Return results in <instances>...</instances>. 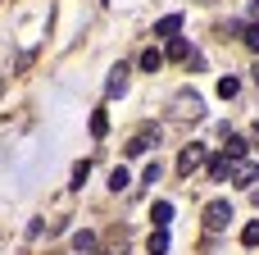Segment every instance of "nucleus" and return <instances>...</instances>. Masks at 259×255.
Here are the masks:
<instances>
[{
    "label": "nucleus",
    "instance_id": "1",
    "mask_svg": "<svg viewBox=\"0 0 259 255\" xmlns=\"http://www.w3.org/2000/svg\"><path fill=\"white\" fill-rule=\"evenodd\" d=\"M228 183H237V187H255V183H259V164H255V160H232V164H228Z\"/></svg>",
    "mask_w": 259,
    "mask_h": 255
},
{
    "label": "nucleus",
    "instance_id": "2",
    "mask_svg": "<svg viewBox=\"0 0 259 255\" xmlns=\"http://www.w3.org/2000/svg\"><path fill=\"white\" fill-rule=\"evenodd\" d=\"M228 219H232V205L228 201H209L205 205V233H223Z\"/></svg>",
    "mask_w": 259,
    "mask_h": 255
},
{
    "label": "nucleus",
    "instance_id": "3",
    "mask_svg": "<svg viewBox=\"0 0 259 255\" xmlns=\"http://www.w3.org/2000/svg\"><path fill=\"white\" fill-rule=\"evenodd\" d=\"M196 169H205V146H200V141H191V146L178 155V173H182V178H191Z\"/></svg>",
    "mask_w": 259,
    "mask_h": 255
},
{
    "label": "nucleus",
    "instance_id": "4",
    "mask_svg": "<svg viewBox=\"0 0 259 255\" xmlns=\"http://www.w3.org/2000/svg\"><path fill=\"white\" fill-rule=\"evenodd\" d=\"M150 146H159V128H141V132H132V141L123 146L127 155H146Z\"/></svg>",
    "mask_w": 259,
    "mask_h": 255
},
{
    "label": "nucleus",
    "instance_id": "5",
    "mask_svg": "<svg viewBox=\"0 0 259 255\" xmlns=\"http://www.w3.org/2000/svg\"><path fill=\"white\" fill-rule=\"evenodd\" d=\"M127 91V64H114L109 68V82H105V96L114 100V96H123Z\"/></svg>",
    "mask_w": 259,
    "mask_h": 255
},
{
    "label": "nucleus",
    "instance_id": "6",
    "mask_svg": "<svg viewBox=\"0 0 259 255\" xmlns=\"http://www.w3.org/2000/svg\"><path fill=\"white\" fill-rule=\"evenodd\" d=\"M178 32H182V14H164V18L155 23V37H168V41H173Z\"/></svg>",
    "mask_w": 259,
    "mask_h": 255
},
{
    "label": "nucleus",
    "instance_id": "7",
    "mask_svg": "<svg viewBox=\"0 0 259 255\" xmlns=\"http://www.w3.org/2000/svg\"><path fill=\"white\" fill-rule=\"evenodd\" d=\"M150 219H155V228H168V224H173V205H168V201H155Z\"/></svg>",
    "mask_w": 259,
    "mask_h": 255
},
{
    "label": "nucleus",
    "instance_id": "8",
    "mask_svg": "<svg viewBox=\"0 0 259 255\" xmlns=\"http://www.w3.org/2000/svg\"><path fill=\"white\" fill-rule=\"evenodd\" d=\"M178 114H191V119H196V114H200V96H196V91H191V96L182 91V96H178Z\"/></svg>",
    "mask_w": 259,
    "mask_h": 255
},
{
    "label": "nucleus",
    "instance_id": "9",
    "mask_svg": "<svg viewBox=\"0 0 259 255\" xmlns=\"http://www.w3.org/2000/svg\"><path fill=\"white\" fill-rule=\"evenodd\" d=\"M246 151H250V146H246V137H228V146H223V155H228V160H246Z\"/></svg>",
    "mask_w": 259,
    "mask_h": 255
},
{
    "label": "nucleus",
    "instance_id": "10",
    "mask_svg": "<svg viewBox=\"0 0 259 255\" xmlns=\"http://www.w3.org/2000/svg\"><path fill=\"white\" fill-rule=\"evenodd\" d=\"M73 251L77 255H96V233H77V237H73Z\"/></svg>",
    "mask_w": 259,
    "mask_h": 255
},
{
    "label": "nucleus",
    "instance_id": "11",
    "mask_svg": "<svg viewBox=\"0 0 259 255\" xmlns=\"http://www.w3.org/2000/svg\"><path fill=\"white\" fill-rule=\"evenodd\" d=\"M168 59H196V55H191V46H187L182 37H173V41H168Z\"/></svg>",
    "mask_w": 259,
    "mask_h": 255
},
{
    "label": "nucleus",
    "instance_id": "12",
    "mask_svg": "<svg viewBox=\"0 0 259 255\" xmlns=\"http://www.w3.org/2000/svg\"><path fill=\"white\" fill-rule=\"evenodd\" d=\"M159 64H164V50H155V46H150V50H141V68H146V73H155Z\"/></svg>",
    "mask_w": 259,
    "mask_h": 255
},
{
    "label": "nucleus",
    "instance_id": "13",
    "mask_svg": "<svg viewBox=\"0 0 259 255\" xmlns=\"http://www.w3.org/2000/svg\"><path fill=\"white\" fill-rule=\"evenodd\" d=\"M228 164H232L228 155H219V160H209V178H214V183H228Z\"/></svg>",
    "mask_w": 259,
    "mask_h": 255
},
{
    "label": "nucleus",
    "instance_id": "14",
    "mask_svg": "<svg viewBox=\"0 0 259 255\" xmlns=\"http://www.w3.org/2000/svg\"><path fill=\"white\" fill-rule=\"evenodd\" d=\"M168 251V228H155L150 233V255H164Z\"/></svg>",
    "mask_w": 259,
    "mask_h": 255
},
{
    "label": "nucleus",
    "instance_id": "15",
    "mask_svg": "<svg viewBox=\"0 0 259 255\" xmlns=\"http://www.w3.org/2000/svg\"><path fill=\"white\" fill-rule=\"evenodd\" d=\"M105 132H109V114L96 110V114H91V137H105Z\"/></svg>",
    "mask_w": 259,
    "mask_h": 255
},
{
    "label": "nucleus",
    "instance_id": "16",
    "mask_svg": "<svg viewBox=\"0 0 259 255\" xmlns=\"http://www.w3.org/2000/svg\"><path fill=\"white\" fill-rule=\"evenodd\" d=\"M241 41H246L250 50H259V23H241Z\"/></svg>",
    "mask_w": 259,
    "mask_h": 255
},
{
    "label": "nucleus",
    "instance_id": "17",
    "mask_svg": "<svg viewBox=\"0 0 259 255\" xmlns=\"http://www.w3.org/2000/svg\"><path fill=\"white\" fill-rule=\"evenodd\" d=\"M237 91H241V82H237V78H223V82H219V96H223V100H232Z\"/></svg>",
    "mask_w": 259,
    "mask_h": 255
},
{
    "label": "nucleus",
    "instance_id": "18",
    "mask_svg": "<svg viewBox=\"0 0 259 255\" xmlns=\"http://www.w3.org/2000/svg\"><path fill=\"white\" fill-rule=\"evenodd\" d=\"M241 246H259V224H246L241 228Z\"/></svg>",
    "mask_w": 259,
    "mask_h": 255
},
{
    "label": "nucleus",
    "instance_id": "19",
    "mask_svg": "<svg viewBox=\"0 0 259 255\" xmlns=\"http://www.w3.org/2000/svg\"><path fill=\"white\" fill-rule=\"evenodd\" d=\"M87 178H91V164H87V160H82V164H77V169H73V187H82V183H87Z\"/></svg>",
    "mask_w": 259,
    "mask_h": 255
},
{
    "label": "nucleus",
    "instance_id": "20",
    "mask_svg": "<svg viewBox=\"0 0 259 255\" xmlns=\"http://www.w3.org/2000/svg\"><path fill=\"white\" fill-rule=\"evenodd\" d=\"M109 187H114V192H123V187H127V173H123V169H114V173H109Z\"/></svg>",
    "mask_w": 259,
    "mask_h": 255
},
{
    "label": "nucleus",
    "instance_id": "21",
    "mask_svg": "<svg viewBox=\"0 0 259 255\" xmlns=\"http://www.w3.org/2000/svg\"><path fill=\"white\" fill-rule=\"evenodd\" d=\"M250 18H259V0H255V5H250Z\"/></svg>",
    "mask_w": 259,
    "mask_h": 255
},
{
    "label": "nucleus",
    "instance_id": "22",
    "mask_svg": "<svg viewBox=\"0 0 259 255\" xmlns=\"http://www.w3.org/2000/svg\"><path fill=\"white\" fill-rule=\"evenodd\" d=\"M250 73H255V82H259V64H255V68H250Z\"/></svg>",
    "mask_w": 259,
    "mask_h": 255
},
{
    "label": "nucleus",
    "instance_id": "23",
    "mask_svg": "<svg viewBox=\"0 0 259 255\" xmlns=\"http://www.w3.org/2000/svg\"><path fill=\"white\" fill-rule=\"evenodd\" d=\"M255 141H259V128H255Z\"/></svg>",
    "mask_w": 259,
    "mask_h": 255
}]
</instances>
